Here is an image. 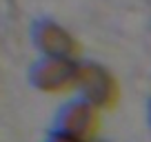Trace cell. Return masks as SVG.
<instances>
[{"instance_id": "5", "label": "cell", "mask_w": 151, "mask_h": 142, "mask_svg": "<svg viewBox=\"0 0 151 142\" xmlns=\"http://www.w3.org/2000/svg\"><path fill=\"white\" fill-rule=\"evenodd\" d=\"M47 142H91V140H82V138H76V136H67V133H60V131H49L47 136Z\"/></svg>"}, {"instance_id": "3", "label": "cell", "mask_w": 151, "mask_h": 142, "mask_svg": "<svg viewBox=\"0 0 151 142\" xmlns=\"http://www.w3.org/2000/svg\"><path fill=\"white\" fill-rule=\"evenodd\" d=\"M27 80L33 89L42 91V93H65L69 89H76L78 62L40 56L29 67Z\"/></svg>"}, {"instance_id": "6", "label": "cell", "mask_w": 151, "mask_h": 142, "mask_svg": "<svg viewBox=\"0 0 151 142\" xmlns=\"http://www.w3.org/2000/svg\"><path fill=\"white\" fill-rule=\"evenodd\" d=\"M147 118H149V124H151V102H149V109H147Z\"/></svg>"}, {"instance_id": "7", "label": "cell", "mask_w": 151, "mask_h": 142, "mask_svg": "<svg viewBox=\"0 0 151 142\" xmlns=\"http://www.w3.org/2000/svg\"><path fill=\"white\" fill-rule=\"evenodd\" d=\"M91 142H109V140H91Z\"/></svg>"}, {"instance_id": "4", "label": "cell", "mask_w": 151, "mask_h": 142, "mask_svg": "<svg viewBox=\"0 0 151 142\" xmlns=\"http://www.w3.org/2000/svg\"><path fill=\"white\" fill-rule=\"evenodd\" d=\"M98 120H100V111L78 95L73 100H67L58 109L51 129L67 133V136L82 138V140H93V133L98 129Z\"/></svg>"}, {"instance_id": "2", "label": "cell", "mask_w": 151, "mask_h": 142, "mask_svg": "<svg viewBox=\"0 0 151 142\" xmlns=\"http://www.w3.org/2000/svg\"><path fill=\"white\" fill-rule=\"evenodd\" d=\"M31 42L47 58H60L71 62H78L80 58V42L73 38L69 29L51 18H38L31 24Z\"/></svg>"}, {"instance_id": "1", "label": "cell", "mask_w": 151, "mask_h": 142, "mask_svg": "<svg viewBox=\"0 0 151 142\" xmlns=\"http://www.w3.org/2000/svg\"><path fill=\"white\" fill-rule=\"evenodd\" d=\"M76 91L82 100L93 104L98 111L113 109L120 98L118 80L107 67L91 60H78V80H76Z\"/></svg>"}]
</instances>
